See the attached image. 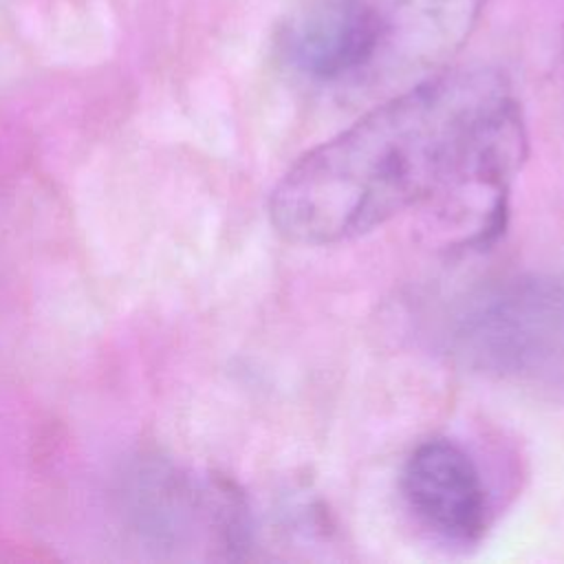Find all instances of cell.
Here are the masks:
<instances>
[{"label": "cell", "instance_id": "cell-3", "mask_svg": "<svg viewBox=\"0 0 564 564\" xmlns=\"http://www.w3.org/2000/svg\"><path fill=\"white\" fill-rule=\"evenodd\" d=\"M128 524L156 551L178 553L205 544L220 557H240L249 544V516L229 480H196L170 458L141 454L121 476Z\"/></svg>", "mask_w": 564, "mask_h": 564}, {"label": "cell", "instance_id": "cell-5", "mask_svg": "<svg viewBox=\"0 0 564 564\" xmlns=\"http://www.w3.org/2000/svg\"><path fill=\"white\" fill-rule=\"evenodd\" d=\"M383 18L370 0H302L278 33L284 62L304 77L335 82L381 51Z\"/></svg>", "mask_w": 564, "mask_h": 564}, {"label": "cell", "instance_id": "cell-2", "mask_svg": "<svg viewBox=\"0 0 564 564\" xmlns=\"http://www.w3.org/2000/svg\"><path fill=\"white\" fill-rule=\"evenodd\" d=\"M438 344L469 372L564 390V278L518 273L476 286L443 317Z\"/></svg>", "mask_w": 564, "mask_h": 564}, {"label": "cell", "instance_id": "cell-6", "mask_svg": "<svg viewBox=\"0 0 564 564\" xmlns=\"http://www.w3.org/2000/svg\"><path fill=\"white\" fill-rule=\"evenodd\" d=\"M487 0H392L383 18L381 51L408 68H434L471 35Z\"/></svg>", "mask_w": 564, "mask_h": 564}, {"label": "cell", "instance_id": "cell-1", "mask_svg": "<svg viewBox=\"0 0 564 564\" xmlns=\"http://www.w3.org/2000/svg\"><path fill=\"white\" fill-rule=\"evenodd\" d=\"M524 154L507 79L443 73L306 152L271 192V223L289 242L337 245L441 194L478 185L505 196Z\"/></svg>", "mask_w": 564, "mask_h": 564}, {"label": "cell", "instance_id": "cell-4", "mask_svg": "<svg viewBox=\"0 0 564 564\" xmlns=\"http://www.w3.org/2000/svg\"><path fill=\"white\" fill-rule=\"evenodd\" d=\"M401 494L414 520L443 542L476 544L489 527L480 469L449 438H427L410 452L401 469Z\"/></svg>", "mask_w": 564, "mask_h": 564}]
</instances>
